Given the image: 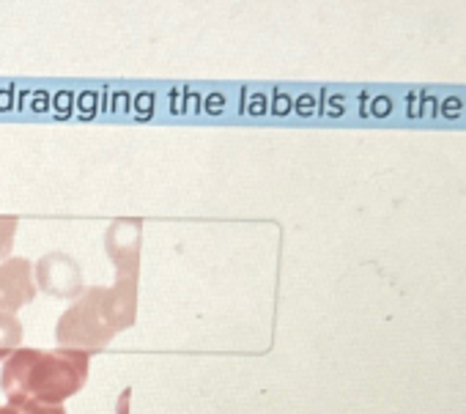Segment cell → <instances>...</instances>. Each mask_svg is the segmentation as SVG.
<instances>
[{"label": "cell", "instance_id": "5b68a950", "mask_svg": "<svg viewBox=\"0 0 466 414\" xmlns=\"http://www.w3.org/2000/svg\"><path fill=\"white\" fill-rule=\"evenodd\" d=\"M140 220H116L107 228L105 250L118 275H140Z\"/></svg>", "mask_w": 466, "mask_h": 414}, {"label": "cell", "instance_id": "8992f818", "mask_svg": "<svg viewBox=\"0 0 466 414\" xmlns=\"http://www.w3.org/2000/svg\"><path fill=\"white\" fill-rule=\"evenodd\" d=\"M105 308L116 335L129 329L137 318V275H116V286L105 288Z\"/></svg>", "mask_w": 466, "mask_h": 414}, {"label": "cell", "instance_id": "277c9868", "mask_svg": "<svg viewBox=\"0 0 466 414\" xmlns=\"http://www.w3.org/2000/svg\"><path fill=\"white\" fill-rule=\"evenodd\" d=\"M34 267L25 258H6L0 264V313H17L36 297Z\"/></svg>", "mask_w": 466, "mask_h": 414}, {"label": "cell", "instance_id": "ba28073f", "mask_svg": "<svg viewBox=\"0 0 466 414\" xmlns=\"http://www.w3.org/2000/svg\"><path fill=\"white\" fill-rule=\"evenodd\" d=\"M0 414H66L64 403H39L28 398H12L6 406H0Z\"/></svg>", "mask_w": 466, "mask_h": 414}, {"label": "cell", "instance_id": "52a82bcc", "mask_svg": "<svg viewBox=\"0 0 466 414\" xmlns=\"http://www.w3.org/2000/svg\"><path fill=\"white\" fill-rule=\"evenodd\" d=\"M23 321L15 313H0V362H6L23 343Z\"/></svg>", "mask_w": 466, "mask_h": 414}, {"label": "cell", "instance_id": "9c48e42d", "mask_svg": "<svg viewBox=\"0 0 466 414\" xmlns=\"http://www.w3.org/2000/svg\"><path fill=\"white\" fill-rule=\"evenodd\" d=\"M17 226H20L17 217H0V261H6L15 247Z\"/></svg>", "mask_w": 466, "mask_h": 414}, {"label": "cell", "instance_id": "6da1fadb", "mask_svg": "<svg viewBox=\"0 0 466 414\" xmlns=\"http://www.w3.org/2000/svg\"><path fill=\"white\" fill-rule=\"evenodd\" d=\"M91 354L75 348H17L0 373V387L12 398L39 403H64L77 395L88 379Z\"/></svg>", "mask_w": 466, "mask_h": 414}, {"label": "cell", "instance_id": "3957f363", "mask_svg": "<svg viewBox=\"0 0 466 414\" xmlns=\"http://www.w3.org/2000/svg\"><path fill=\"white\" fill-rule=\"evenodd\" d=\"M34 280H36V288H42L45 294L58 297V299H77L86 291L83 272H80L77 261L64 253L45 256L34 267Z\"/></svg>", "mask_w": 466, "mask_h": 414}, {"label": "cell", "instance_id": "7a4b0ae2", "mask_svg": "<svg viewBox=\"0 0 466 414\" xmlns=\"http://www.w3.org/2000/svg\"><path fill=\"white\" fill-rule=\"evenodd\" d=\"M56 338H58V348H75V351H102L113 338V321L107 316L105 308V288H86L75 305L58 318L56 327Z\"/></svg>", "mask_w": 466, "mask_h": 414}]
</instances>
